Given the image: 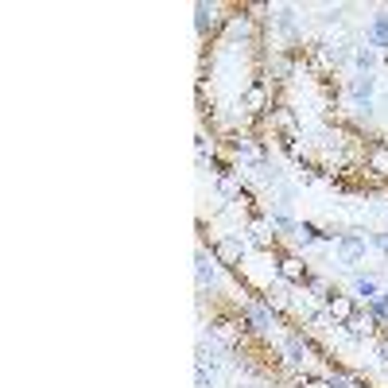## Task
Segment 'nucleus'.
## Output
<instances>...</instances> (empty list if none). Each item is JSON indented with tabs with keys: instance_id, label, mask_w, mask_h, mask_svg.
<instances>
[{
	"instance_id": "obj_16",
	"label": "nucleus",
	"mask_w": 388,
	"mask_h": 388,
	"mask_svg": "<svg viewBox=\"0 0 388 388\" xmlns=\"http://www.w3.org/2000/svg\"><path fill=\"white\" fill-rule=\"evenodd\" d=\"M276 24H280L283 31H291V35H295V12H291V8H280V16H276Z\"/></svg>"
},
{
	"instance_id": "obj_17",
	"label": "nucleus",
	"mask_w": 388,
	"mask_h": 388,
	"mask_svg": "<svg viewBox=\"0 0 388 388\" xmlns=\"http://www.w3.org/2000/svg\"><path fill=\"white\" fill-rule=\"evenodd\" d=\"M194 388H213V380L206 377V369L198 365V373H194Z\"/></svg>"
},
{
	"instance_id": "obj_14",
	"label": "nucleus",
	"mask_w": 388,
	"mask_h": 388,
	"mask_svg": "<svg viewBox=\"0 0 388 388\" xmlns=\"http://www.w3.org/2000/svg\"><path fill=\"white\" fill-rule=\"evenodd\" d=\"M268 225H272V229H283V233H295V229H299V222H291L288 213H272Z\"/></svg>"
},
{
	"instance_id": "obj_18",
	"label": "nucleus",
	"mask_w": 388,
	"mask_h": 388,
	"mask_svg": "<svg viewBox=\"0 0 388 388\" xmlns=\"http://www.w3.org/2000/svg\"><path fill=\"white\" fill-rule=\"evenodd\" d=\"M369 241H373V245H377V249H380V252H385V256H388V233H373Z\"/></svg>"
},
{
	"instance_id": "obj_6",
	"label": "nucleus",
	"mask_w": 388,
	"mask_h": 388,
	"mask_svg": "<svg viewBox=\"0 0 388 388\" xmlns=\"http://www.w3.org/2000/svg\"><path fill=\"white\" fill-rule=\"evenodd\" d=\"M369 47H380L388 55V16H373V28H369Z\"/></svg>"
},
{
	"instance_id": "obj_4",
	"label": "nucleus",
	"mask_w": 388,
	"mask_h": 388,
	"mask_svg": "<svg viewBox=\"0 0 388 388\" xmlns=\"http://www.w3.org/2000/svg\"><path fill=\"white\" fill-rule=\"evenodd\" d=\"M295 237H299L303 245H315V241H338L342 233H326V229H319L315 222H299V229H295Z\"/></svg>"
},
{
	"instance_id": "obj_12",
	"label": "nucleus",
	"mask_w": 388,
	"mask_h": 388,
	"mask_svg": "<svg viewBox=\"0 0 388 388\" xmlns=\"http://www.w3.org/2000/svg\"><path fill=\"white\" fill-rule=\"evenodd\" d=\"M353 291H358V295H365V299H377V295H380L377 280H369V276H358V280H353Z\"/></svg>"
},
{
	"instance_id": "obj_3",
	"label": "nucleus",
	"mask_w": 388,
	"mask_h": 388,
	"mask_svg": "<svg viewBox=\"0 0 388 388\" xmlns=\"http://www.w3.org/2000/svg\"><path fill=\"white\" fill-rule=\"evenodd\" d=\"M338 252H342V264L353 268V264L365 256V237H358V233H342V237H338Z\"/></svg>"
},
{
	"instance_id": "obj_2",
	"label": "nucleus",
	"mask_w": 388,
	"mask_h": 388,
	"mask_svg": "<svg viewBox=\"0 0 388 388\" xmlns=\"http://www.w3.org/2000/svg\"><path fill=\"white\" fill-rule=\"evenodd\" d=\"M276 264H280V280H283V283H295V288H303V283L310 280L307 264H303L299 256H288V252H283V256H280Z\"/></svg>"
},
{
	"instance_id": "obj_5",
	"label": "nucleus",
	"mask_w": 388,
	"mask_h": 388,
	"mask_svg": "<svg viewBox=\"0 0 388 388\" xmlns=\"http://www.w3.org/2000/svg\"><path fill=\"white\" fill-rule=\"evenodd\" d=\"M249 245L252 249H261V252H268V249H276V237H268V225L256 218L252 222V229H249Z\"/></svg>"
},
{
	"instance_id": "obj_7",
	"label": "nucleus",
	"mask_w": 388,
	"mask_h": 388,
	"mask_svg": "<svg viewBox=\"0 0 388 388\" xmlns=\"http://www.w3.org/2000/svg\"><path fill=\"white\" fill-rule=\"evenodd\" d=\"M213 256H218L222 264H237V261H241V241H233V237L218 241V245H213Z\"/></svg>"
},
{
	"instance_id": "obj_1",
	"label": "nucleus",
	"mask_w": 388,
	"mask_h": 388,
	"mask_svg": "<svg viewBox=\"0 0 388 388\" xmlns=\"http://www.w3.org/2000/svg\"><path fill=\"white\" fill-rule=\"evenodd\" d=\"M326 315H330V322H334V326H346V322L358 315V299H353V295H342L338 288H330Z\"/></svg>"
},
{
	"instance_id": "obj_15",
	"label": "nucleus",
	"mask_w": 388,
	"mask_h": 388,
	"mask_svg": "<svg viewBox=\"0 0 388 388\" xmlns=\"http://www.w3.org/2000/svg\"><path fill=\"white\" fill-rule=\"evenodd\" d=\"M210 28H213V8H210V4H198V31L206 35Z\"/></svg>"
},
{
	"instance_id": "obj_9",
	"label": "nucleus",
	"mask_w": 388,
	"mask_h": 388,
	"mask_svg": "<svg viewBox=\"0 0 388 388\" xmlns=\"http://www.w3.org/2000/svg\"><path fill=\"white\" fill-rule=\"evenodd\" d=\"M369 171L388 175V144H373V148H369Z\"/></svg>"
},
{
	"instance_id": "obj_19",
	"label": "nucleus",
	"mask_w": 388,
	"mask_h": 388,
	"mask_svg": "<svg viewBox=\"0 0 388 388\" xmlns=\"http://www.w3.org/2000/svg\"><path fill=\"white\" fill-rule=\"evenodd\" d=\"M380 358L388 361V334H385V338H380Z\"/></svg>"
},
{
	"instance_id": "obj_8",
	"label": "nucleus",
	"mask_w": 388,
	"mask_h": 388,
	"mask_svg": "<svg viewBox=\"0 0 388 388\" xmlns=\"http://www.w3.org/2000/svg\"><path fill=\"white\" fill-rule=\"evenodd\" d=\"M307 358H310V346L299 338V334H291L288 338V361L291 365H307Z\"/></svg>"
},
{
	"instance_id": "obj_10",
	"label": "nucleus",
	"mask_w": 388,
	"mask_h": 388,
	"mask_svg": "<svg viewBox=\"0 0 388 388\" xmlns=\"http://www.w3.org/2000/svg\"><path fill=\"white\" fill-rule=\"evenodd\" d=\"M353 67H358L361 74H369V70L377 67V51H373V47H361V51H353Z\"/></svg>"
},
{
	"instance_id": "obj_11",
	"label": "nucleus",
	"mask_w": 388,
	"mask_h": 388,
	"mask_svg": "<svg viewBox=\"0 0 388 388\" xmlns=\"http://www.w3.org/2000/svg\"><path fill=\"white\" fill-rule=\"evenodd\" d=\"M369 315L377 322H388V291H380L377 299H369Z\"/></svg>"
},
{
	"instance_id": "obj_13",
	"label": "nucleus",
	"mask_w": 388,
	"mask_h": 388,
	"mask_svg": "<svg viewBox=\"0 0 388 388\" xmlns=\"http://www.w3.org/2000/svg\"><path fill=\"white\" fill-rule=\"evenodd\" d=\"M213 276H218V268H213V261H206V252H198V283H213Z\"/></svg>"
}]
</instances>
